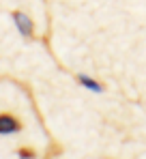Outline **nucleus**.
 <instances>
[{"instance_id": "f257e3e1", "label": "nucleus", "mask_w": 146, "mask_h": 159, "mask_svg": "<svg viewBox=\"0 0 146 159\" xmlns=\"http://www.w3.org/2000/svg\"><path fill=\"white\" fill-rule=\"evenodd\" d=\"M11 20H13V24L17 28L20 37H24V41H34V39H37L34 20H32L28 13L20 11V9H13V11H11Z\"/></svg>"}, {"instance_id": "f03ea898", "label": "nucleus", "mask_w": 146, "mask_h": 159, "mask_svg": "<svg viewBox=\"0 0 146 159\" xmlns=\"http://www.w3.org/2000/svg\"><path fill=\"white\" fill-rule=\"evenodd\" d=\"M24 129V123L11 114V112H2L0 114V135H13V133H20Z\"/></svg>"}, {"instance_id": "20e7f679", "label": "nucleus", "mask_w": 146, "mask_h": 159, "mask_svg": "<svg viewBox=\"0 0 146 159\" xmlns=\"http://www.w3.org/2000/svg\"><path fill=\"white\" fill-rule=\"evenodd\" d=\"M15 153H17V157H20V159H34V157H37V153H34L32 148H28V146H22V148H17Z\"/></svg>"}, {"instance_id": "7ed1b4c3", "label": "nucleus", "mask_w": 146, "mask_h": 159, "mask_svg": "<svg viewBox=\"0 0 146 159\" xmlns=\"http://www.w3.org/2000/svg\"><path fill=\"white\" fill-rule=\"evenodd\" d=\"M73 80H75V84L80 86V88H86V90H90V93H105V84H101L99 80L90 78V75H86V73H82V71H77V73H73Z\"/></svg>"}]
</instances>
